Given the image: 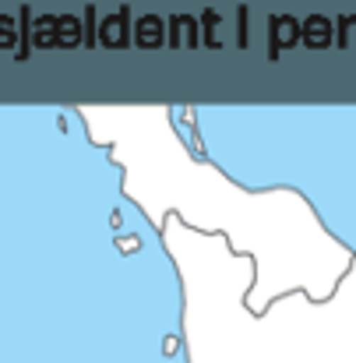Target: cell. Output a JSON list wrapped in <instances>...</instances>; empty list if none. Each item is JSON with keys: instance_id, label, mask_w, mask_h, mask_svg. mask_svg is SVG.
<instances>
[{"instance_id": "1", "label": "cell", "mask_w": 356, "mask_h": 363, "mask_svg": "<svg viewBox=\"0 0 356 363\" xmlns=\"http://www.w3.org/2000/svg\"><path fill=\"white\" fill-rule=\"evenodd\" d=\"M268 25H272V46H268L272 57H279L286 46L304 43V21H296L293 14H272Z\"/></svg>"}, {"instance_id": "2", "label": "cell", "mask_w": 356, "mask_h": 363, "mask_svg": "<svg viewBox=\"0 0 356 363\" xmlns=\"http://www.w3.org/2000/svg\"><path fill=\"white\" fill-rule=\"evenodd\" d=\"M99 43H103L106 50H123V46L130 43V11H127V4L117 7L113 14H106V18H103Z\"/></svg>"}, {"instance_id": "3", "label": "cell", "mask_w": 356, "mask_h": 363, "mask_svg": "<svg viewBox=\"0 0 356 363\" xmlns=\"http://www.w3.org/2000/svg\"><path fill=\"white\" fill-rule=\"evenodd\" d=\"M332 43H335V21L325 18V14H311V18L304 21V46L325 50V46H332Z\"/></svg>"}, {"instance_id": "4", "label": "cell", "mask_w": 356, "mask_h": 363, "mask_svg": "<svg viewBox=\"0 0 356 363\" xmlns=\"http://www.w3.org/2000/svg\"><path fill=\"white\" fill-rule=\"evenodd\" d=\"M134 43H138L141 50H155V46L169 43V39H166V21H162L159 14L138 18V25H134Z\"/></svg>"}, {"instance_id": "5", "label": "cell", "mask_w": 356, "mask_h": 363, "mask_svg": "<svg viewBox=\"0 0 356 363\" xmlns=\"http://www.w3.org/2000/svg\"><path fill=\"white\" fill-rule=\"evenodd\" d=\"M32 43H35V50H53L57 46V14L32 18Z\"/></svg>"}, {"instance_id": "6", "label": "cell", "mask_w": 356, "mask_h": 363, "mask_svg": "<svg viewBox=\"0 0 356 363\" xmlns=\"http://www.w3.org/2000/svg\"><path fill=\"white\" fill-rule=\"evenodd\" d=\"M85 28L74 14H57V46H82Z\"/></svg>"}, {"instance_id": "7", "label": "cell", "mask_w": 356, "mask_h": 363, "mask_svg": "<svg viewBox=\"0 0 356 363\" xmlns=\"http://www.w3.org/2000/svg\"><path fill=\"white\" fill-rule=\"evenodd\" d=\"M180 32H187V46H198V28L191 14H173L169 18V46H180Z\"/></svg>"}, {"instance_id": "8", "label": "cell", "mask_w": 356, "mask_h": 363, "mask_svg": "<svg viewBox=\"0 0 356 363\" xmlns=\"http://www.w3.org/2000/svg\"><path fill=\"white\" fill-rule=\"evenodd\" d=\"M18 39H21V35H18L14 18H11V14H0V50H14Z\"/></svg>"}, {"instance_id": "9", "label": "cell", "mask_w": 356, "mask_h": 363, "mask_svg": "<svg viewBox=\"0 0 356 363\" xmlns=\"http://www.w3.org/2000/svg\"><path fill=\"white\" fill-rule=\"evenodd\" d=\"M201 21H205V43L212 46V50H219V39H216V28H219V14L208 7L205 14H201Z\"/></svg>"}, {"instance_id": "10", "label": "cell", "mask_w": 356, "mask_h": 363, "mask_svg": "<svg viewBox=\"0 0 356 363\" xmlns=\"http://www.w3.org/2000/svg\"><path fill=\"white\" fill-rule=\"evenodd\" d=\"M350 28H353V18H350V14H343V18L335 21V43H339V46H346V43H350Z\"/></svg>"}, {"instance_id": "11", "label": "cell", "mask_w": 356, "mask_h": 363, "mask_svg": "<svg viewBox=\"0 0 356 363\" xmlns=\"http://www.w3.org/2000/svg\"><path fill=\"white\" fill-rule=\"evenodd\" d=\"M85 46H96V7L85 11Z\"/></svg>"}, {"instance_id": "12", "label": "cell", "mask_w": 356, "mask_h": 363, "mask_svg": "<svg viewBox=\"0 0 356 363\" xmlns=\"http://www.w3.org/2000/svg\"><path fill=\"white\" fill-rule=\"evenodd\" d=\"M237 28H240V46H247V7L237 11Z\"/></svg>"}]
</instances>
